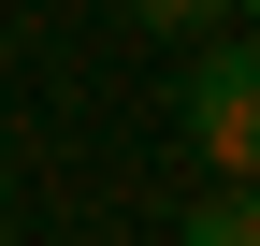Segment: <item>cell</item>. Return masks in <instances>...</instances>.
I'll list each match as a JSON object with an SVG mask.
<instances>
[{"label": "cell", "instance_id": "cell-1", "mask_svg": "<svg viewBox=\"0 0 260 246\" xmlns=\"http://www.w3.org/2000/svg\"><path fill=\"white\" fill-rule=\"evenodd\" d=\"M188 160L203 174H246L260 160V73L232 29H203V58H188Z\"/></svg>", "mask_w": 260, "mask_h": 246}, {"label": "cell", "instance_id": "cell-2", "mask_svg": "<svg viewBox=\"0 0 260 246\" xmlns=\"http://www.w3.org/2000/svg\"><path fill=\"white\" fill-rule=\"evenodd\" d=\"M174 246H260V203H246V174H217L203 203H188V232Z\"/></svg>", "mask_w": 260, "mask_h": 246}, {"label": "cell", "instance_id": "cell-3", "mask_svg": "<svg viewBox=\"0 0 260 246\" xmlns=\"http://www.w3.org/2000/svg\"><path fill=\"white\" fill-rule=\"evenodd\" d=\"M130 15H145V29H159V44H203V29H232V15H246V0H130Z\"/></svg>", "mask_w": 260, "mask_h": 246}]
</instances>
